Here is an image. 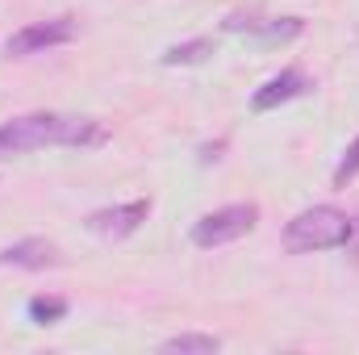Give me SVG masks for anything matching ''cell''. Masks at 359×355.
<instances>
[{
    "label": "cell",
    "mask_w": 359,
    "mask_h": 355,
    "mask_svg": "<svg viewBox=\"0 0 359 355\" xmlns=\"http://www.w3.org/2000/svg\"><path fill=\"white\" fill-rule=\"evenodd\" d=\"M355 176H359V138L347 147V155H343L339 168H334V188H347Z\"/></svg>",
    "instance_id": "7c38bea8"
},
{
    "label": "cell",
    "mask_w": 359,
    "mask_h": 355,
    "mask_svg": "<svg viewBox=\"0 0 359 355\" xmlns=\"http://www.w3.org/2000/svg\"><path fill=\"white\" fill-rule=\"evenodd\" d=\"M0 264L4 267H25V272H42V267L59 264V247L46 239H17L8 247H0Z\"/></svg>",
    "instance_id": "52a82bcc"
},
{
    "label": "cell",
    "mask_w": 359,
    "mask_h": 355,
    "mask_svg": "<svg viewBox=\"0 0 359 355\" xmlns=\"http://www.w3.org/2000/svg\"><path fill=\"white\" fill-rule=\"evenodd\" d=\"M305 88H309V76H305L301 67H284L280 76H271L268 84H259V88H255L251 109H255V113H271V109H280V105L297 100Z\"/></svg>",
    "instance_id": "8992f818"
},
{
    "label": "cell",
    "mask_w": 359,
    "mask_h": 355,
    "mask_svg": "<svg viewBox=\"0 0 359 355\" xmlns=\"http://www.w3.org/2000/svg\"><path fill=\"white\" fill-rule=\"evenodd\" d=\"M217 347H222V339H213V335H176V339L159 343V351L168 355H213Z\"/></svg>",
    "instance_id": "9c48e42d"
},
{
    "label": "cell",
    "mask_w": 359,
    "mask_h": 355,
    "mask_svg": "<svg viewBox=\"0 0 359 355\" xmlns=\"http://www.w3.org/2000/svg\"><path fill=\"white\" fill-rule=\"evenodd\" d=\"M343 251L359 264V217H351V239H347V247H343Z\"/></svg>",
    "instance_id": "4fadbf2b"
},
{
    "label": "cell",
    "mask_w": 359,
    "mask_h": 355,
    "mask_svg": "<svg viewBox=\"0 0 359 355\" xmlns=\"http://www.w3.org/2000/svg\"><path fill=\"white\" fill-rule=\"evenodd\" d=\"M72 38H76V21L72 17H46V21H29L25 29H17L4 42V55L8 59H29V55L55 51V46H63Z\"/></svg>",
    "instance_id": "277c9868"
},
{
    "label": "cell",
    "mask_w": 359,
    "mask_h": 355,
    "mask_svg": "<svg viewBox=\"0 0 359 355\" xmlns=\"http://www.w3.org/2000/svg\"><path fill=\"white\" fill-rule=\"evenodd\" d=\"M351 239V217L334 205H313L301 209L288 226H284V251L288 255H309V251H334L347 247Z\"/></svg>",
    "instance_id": "7a4b0ae2"
},
{
    "label": "cell",
    "mask_w": 359,
    "mask_h": 355,
    "mask_svg": "<svg viewBox=\"0 0 359 355\" xmlns=\"http://www.w3.org/2000/svg\"><path fill=\"white\" fill-rule=\"evenodd\" d=\"M301 29H305L301 17H276V21H255L251 34H259L264 42H288V38H297Z\"/></svg>",
    "instance_id": "8fae6325"
},
{
    "label": "cell",
    "mask_w": 359,
    "mask_h": 355,
    "mask_svg": "<svg viewBox=\"0 0 359 355\" xmlns=\"http://www.w3.org/2000/svg\"><path fill=\"white\" fill-rule=\"evenodd\" d=\"M259 226V205L255 201H243V205H226V209H213L205 217L192 222V243L201 251H213V247H226L243 234H251Z\"/></svg>",
    "instance_id": "3957f363"
},
{
    "label": "cell",
    "mask_w": 359,
    "mask_h": 355,
    "mask_svg": "<svg viewBox=\"0 0 359 355\" xmlns=\"http://www.w3.org/2000/svg\"><path fill=\"white\" fill-rule=\"evenodd\" d=\"M151 217V201H126V205H113V209H96L88 213V230L100 239H130L142 222Z\"/></svg>",
    "instance_id": "5b68a950"
},
{
    "label": "cell",
    "mask_w": 359,
    "mask_h": 355,
    "mask_svg": "<svg viewBox=\"0 0 359 355\" xmlns=\"http://www.w3.org/2000/svg\"><path fill=\"white\" fill-rule=\"evenodd\" d=\"M213 51H217L213 38H188V42H176V46L163 51V67H196V63H205Z\"/></svg>",
    "instance_id": "ba28073f"
},
{
    "label": "cell",
    "mask_w": 359,
    "mask_h": 355,
    "mask_svg": "<svg viewBox=\"0 0 359 355\" xmlns=\"http://www.w3.org/2000/svg\"><path fill=\"white\" fill-rule=\"evenodd\" d=\"M109 134L92 117H63V113H25L0 126V159L38 151V147H100Z\"/></svg>",
    "instance_id": "6da1fadb"
},
{
    "label": "cell",
    "mask_w": 359,
    "mask_h": 355,
    "mask_svg": "<svg viewBox=\"0 0 359 355\" xmlns=\"http://www.w3.org/2000/svg\"><path fill=\"white\" fill-rule=\"evenodd\" d=\"M67 297H34L29 301V322H38V326H55V322H63L67 318Z\"/></svg>",
    "instance_id": "30bf717a"
},
{
    "label": "cell",
    "mask_w": 359,
    "mask_h": 355,
    "mask_svg": "<svg viewBox=\"0 0 359 355\" xmlns=\"http://www.w3.org/2000/svg\"><path fill=\"white\" fill-rule=\"evenodd\" d=\"M217 151H226V142H213V147H201V163H213V159H222Z\"/></svg>",
    "instance_id": "5bb4252c"
}]
</instances>
